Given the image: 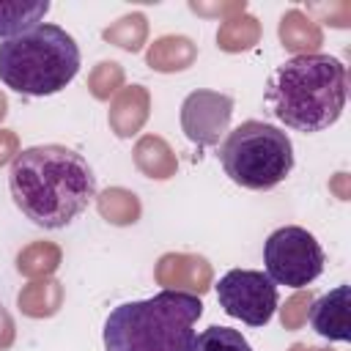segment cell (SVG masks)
Segmentation results:
<instances>
[{"instance_id": "277c9868", "label": "cell", "mask_w": 351, "mask_h": 351, "mask_svg": "<svg viewBox=\"0 0 351 351\" xmlns=\"http://www.w3.org/2000/svg\"><path fill=\"white\" fill-rule=\"evenodd\" d=\"M80 71V47L60 25L41 22L27 33L0 41V80L22 96L60 93Z\"/></svg>"}, {"instance_id": "5b68a950", "label": "cell", "mask_w": 351, "mask_h": 351, "mask_svg": "<svg viewBox=\"0 0 351 351\" xmlns=\"http://www.w3.org/2000/svg\"><path fill=\"white\" fill-rule=\"evenodd\" d=\"M225 176L244 189H271L293 170L291 137L263 121H244L228 132L219 145Z\"/></svg>"}, {"instance_id": "9c48e42d", "label": "cell", "mask_w": 351, "mask_h": 351, "mask_svg": "<svg viewBox=\"0 0 351 351\" xmlns=\"http://www.w3.org/2000/svg\"><path fill=\"white\" fill-rule=\"evenodd\" d=\"M310 326L326 337V340H337L346 343L351 337V326H348V285H337L329 293H324L321 299L313 302L310 307Z\"/></svg>"}, {"instance_id": "52a82bcc", "label": "cell", "mask_w": 351, "mask_h": 351, "mask_svg": "<svg viewBox=\"0 0 351 351\" xmlns=\"http://www.w3.org/2000/svg\"><path fill=\"white\" fill-rule=\"evenodd\" d=\"M217 302L247 326H266L277 310V285L258 269H230L217 282Z\"/></svg>"}, {"instance_id": "30bf717a", "label": "cell", "mask_w": 351, "mask_h": 351, "mask_svg": "<svg viewBox=\"0 0 351 351\" xmlns=\"http://www.w3.org/2000/svg\"><path fill=\"white\" fill-rule=\"evenodd\" d=\"M49 11V0H0V41L16 38L41 25Z\"/></svg>"}, {"instance_id": "6da1fadb", "label": "cell", "mask_w": 351, "mask_h": 351, "mask_svg": "<svg viewBox=\"0 0 351 351\" xmlns=\"http://www.w3.org/2000/svg\"><path fill=\"white\" fill-rule=\"evenodd\" d=\"M8 189L16 208L38 228L74 222L96 197V176L82 154L66 145H30L14 156Z\"/></svg>"}, {"instance_id": "3957f363", "label": "cell", "mask_w": 351, "mask_h": 351, "mask_svg": "<svg viewBox=\"0 0 351 351\" xmlns=\"http://www.w3.org/2000/svg\"><path fill=\"white\" fill-rule=\"evenodd\" d=\"M200 315V296L186 291H159L151 299L123 302L104 321V351H186Z\"/></svg>"}, {"instance_id": "8fae6325", "label": "cell", "mask_w": 351, "mask_h": 351, "mask_svg": "<svg viewBox=\"0 0 351 351\" xmlns=\"http://www.w3.org/2000/svg\"><path fill=\"white\" fill-rule=\"evenodd\" d=\"M186 351H252V346L247 343V337L239 329L230 326H208L203 332H197Z\"/></svg>"}, {"instance_id": "8992f818", "label": "cell", "mask_w": 351, "mask_h": 351, "mask_svg": "<svg viewBox=\"0 0 351 351\" xmlns=\"http://www.w3.org/2000/svg\"><path fill=\"white\" fill-rule=\"evenodd\" d=\"M263 263L266 277L274 285L307 288L324 271V250L310 230L285 225L269 233V239L263 241Z\"/></svg>"}, {"instance_id": "ba28073f", "label": "cell", "mask_w": 351, "mask_h": 351, "mask_svg": "<svg viewBox=\"0 0 351 351\" xmlns=\"http://www.w3.org/2000/svg\"><path fill=\"white\" fill-rule=\"evenodd\" d=\"M233 99L214 90H195L181 104V123L192 143L197 145H217L219 134L230 121Z\"/></svg>"}, {"instance_id": "7a4b0ae2", "label": "cell", "mask_w": 351, "mask_h": 351, "mask_svg": "<svg viewBox=\"0 0 351 351\" xmlns=\"http://www.w3.org/2000/svg\"><path fill=\"white\" fill-rule=\"evenodd\" d=\"M346 66L324 52L296 55L269 74L266 107L288 129L313 134L329 129L346 107Z\"/></svg>"}]
</instances>
